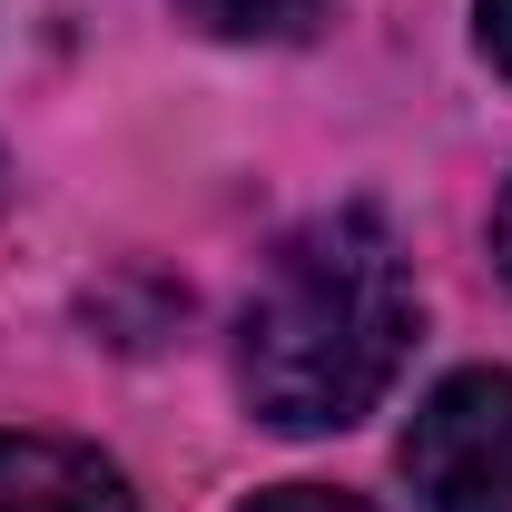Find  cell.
Returning <instances> with one entry per match:
<instances>
[{"mask_svg": "<svg viewBox=\"0 0 512 512\" xmlns=\"http://www.w3.org/2000/svg\"><path fill=\"white\" fill-rule=\"evenodd\" d=\"M414 345V276L375 207H335L266 256L237 316V384L276 434H335L375 414Z\"/></svg>", "mask_w": 512, "mask_h": 512, "instance_id": "obj_1", "label": "cell"}, {"mask_svg": "<svg viewBox=\"0 0 512 512\" xmlns=\"http://www.w3.org/2000/svg\"><path fill=\"white\" fill-rule=\"evenodd\" d=\"M404 483L424 512H512V375L463 365L404 424Z\"/></svg>", "mask_w": 512, "mask_h": 512, "instance_id": "obj_2", "label": "cell"}, {"mask_svg": "<svg viewBox=\"0 0 512 512\" xmlns=\"http://www.w3.org/2000/svg\"><path fill=\"white\" fill-rule=\"evenodd\" d=\"M0 512H138L119 463L60 434H0Z\"/></svg>", "mask_w": 512, "mask_h": 512, "instance_id": "obj_3", "label": "cell"}, {"mask_svg": "<svg viewBox=\"0 0 512 512\" xmlns=\"http://www.w3.org/2000/svg\"><path fill=\"white\" fill-rule=\"evenodd\" d=\"M197 20H217V30H286V20H306L316 0H188Z\"/></svg>", "mask_w": 512, "mask_h": 512, "instance_id": "obj_4", "label": "cell"}, {"mask_svg": "<svg viewBox=\"0 0 512 512\" xmlns=\"http://www.w3.org/2000/svg\"><path fill=\"white\" fill-rule=\"evenodd\" d=\"M247 512H365V503H345V493H325V483H286V493H256Z\"/></svg>", "mask_w": 512, "mask_h": 512, "instance_id": "obj_5", "label": "cell"}, {"mask_svg": "<svg viewBox=\"0 0 512 512\" xmlns=\"http://www.w3.org/2000/svg\"><path fill=\"white\" fill-rule=\"evenodd\" d=\"M483 50H493V69L512 79V0H483Z\"/></svg>", "mask_w": 512, "mask_h": 512, "instance_id": "obj_6", "label": "cell"}, {"mask_svg": "<svg viewBox=\"0 0 512 512\" xmlns=\"http://www.w3.org/2000/svg\"><path fill=\"white\" fill-rule=\"evenodd\" d=\"M493 256H503V276H512V188H503V207H493Z\"/></svg>", "mask_w": 512, "mask_h": 512, "instance_id": "obj_7", "label": "cell"}]
</instances>
